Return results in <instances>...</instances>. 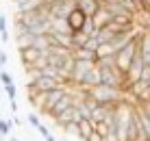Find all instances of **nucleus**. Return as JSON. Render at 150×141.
<instances>
[{
    "label": "nucleus",
    "mask_w": 150,
    "mask_h": 141,
    "mask_svg": "<svg viewBox=\"0 0 150 141\" xmlns=\"http://www.w3.org/2000/svg\"><path fill=\"white\" fill-rule=\"evenodd\" d=\"M139 80H144V82H148V85H150V67H144V70H142Z\"/></svg>",
    "instance_id": "27"
},
{
    "label": "nucleus",
    "mask_w": 150,
    "mask_h": 141,
    "mask_svg": "<svg viewBox=\"0 0 150 141\" xmlns=\"http://www.w3.org/2000/svg\"><path fill=\"white\" fill-rule=\"evenodd\" d=\"M68 93V87L65 85H61V87H57V89H52V91H46V104H44V113H48L50 109L54 106L57 102L61 100V98Z\"/></svg>",
    "instance_id": "7"
},
{
    "label": "nucleus",
    "mask_w": 150,
    "mask_h": 141,
    "mask_svg": "<svg viewBox=\"0 0 150 141\" xmlns=\"http://www.w3.org/2000/svg\"><path fill=\"white\" fill-rule=\"evenodd\" d=\"M57 87H61V82L57 80V78H52V76H44L41 74L37 80L33 82V85H28L26 89L28 91H39V93H46V91H52V89H57Z\"/></svg>",
    "instance_id": "5"
},
{
    "label": "nucleus",
    "mask_w": 150,
    "mask_h": 141,
    "mask_svg": "<svg viewBox=\"0 0 150 141\" xmlns=\"http://www.w3.org/2000/svg\"><path fill=\"white\" fill-rule=\"evenodd\" d=\"M142 2H144V9H148V11H150V0H142Z\"/></svg>",
    "instance_id": "32"
},
{
    "label": "nucleus",
    "mask_w": 150,
    "mask_h": 141,
    "mask_svg": "<svg viewBox=\"0 0 150 141\" xmlns=\"http://www.w3.org/2000/svg\"><path fill=\"white\" fill-rule=\"evenodd\" d=\"M113 35H115V33H113L109 26H105V28H98V30H96L94 39L98 41V46H100V44H109V41L113 39Z\"/></svg>",
    "instance_id": "18"
},
{
    "label": "nucleus",
    "mask_w": 150,
    "mask_h": 141,
    "mask_svg": "<svg viewBox=\"0 0 150 141\" xmlns=\"http://www.w3.org/2000/svg\"><path fill=\"white\" fill-rule=\"evenodd\" d=\"M87 20V15L79 11V9H74L70 15H68V24H70V28H72V33H76V30H81L83 28V22Z\"/></svg>",
    "instance_id": "13"
},
{
    "label": "nucleus",
    "mask_w": 150,
    "mask_h": 141,
    "mask_svg": "<svg viewBox=\"0 0 150 141\" xmlns=\"http://www.w3.org/2000/svg\"><path fill=\"white\" fill-rule=\"evenodd\" d=\"M44 139H46V141H57V139H54V137H52L50 133H48V135H44Z\"/></svg>",
    "instance_id": "31"
},
{
    "label": "nucleus",
    "mask_w": 150,
    "mask_h": 141,
    "mask_svg": "<svg viewBox=\"0 0 150 141\" xmlns=\"http://www.w3.org/2000/svg\"><path fill=\"white\" fill-rule=\"evenodd\" d=\"M98 7H100V2H98V0H76V9L83 11L87 18H91V15L98 11Z\"/></svg>",
    "instance_id": "14"
},
{
    "label": "nucleus",
    "mask_w": 150,
    "mask_h": 141,
    "mask_svg": "<svg viewBox=\"0 0 150 141\" xmlns=\"http://www.w3.org/2000/svg\"><path fill=\"white\" fill-rule=\"evenodd\" d=\"M85 48H89V50H94V52H96V48H98V41H96L94 37H89V39L85 41Z\"/></svg>",
    "instance_id": "28"
},
{
    "label": "nucleus",
    "mask_w": 150,
    "mask_h": 141,
    "mask_svg": "<svg viewBox=\"0 0 150 141\" xmlns=\"http://www.w3.org/2000/svg\"><path fill=\"white\" fill-rule=\"evenodd\" d=\"M96 26H94V22H91V18H87L85 20V22H83V28H81V33H85L87 35V37H94V35H96Z\"/></svg>",
    "instance_id": "21"
},
{
    "label": "nucleus",
    "mask_w": 150,
    "mask_h": 141,
    "mask_svg": "<svg viewBox=\"0 0 150 141\" xmlns=\"http://www.w3.org/2000/svg\"><path fill=\"white\" fill-rule=\"evenodd\" d=\"M72 56H74L76 61H94L96 63V52L85 48V46H81V48H74L72 50Z\"/></svg>",
    "instance_id": "15"
},
{
    "label": "nucleus",
    "mask_w": 150,
    "mask_h": 141,
    "mask_svg": "<svg viewBox=\"0 0 150 141\" xmlns=\"http://www.w3.org/2000/svg\"><path fill=\"white\" fill-rule=\"evenodd\" d=\"M9 141H20V139H15V137H11V139H9Z\"/></svg>",
    "instance_id": "33"
},
{
    "label": "nucleus",
    "mask_w": 150,
    "mask_h": 141,
    "mask_svg": "<svg viewBox=\"0 0 150 141\" xmlns=\"http://www.w3.org/2000/svg\"><path fill=\"white\" fill-rule=\"evenodd\" d=\"M44 54H48V52H39L37 48H26V50H20V59H22V65H24V70L26 67H33L35 65V61L39 59V56H44Z\"/></svg>",
    "instance_id": "9"
},
{
    "label": "nucleus",
    "mask_w": 150,
    "mask_h": 141,
    "mask_svg": "<svg viewBox=\"0 0 150 141\" xmlns=\"http://www.w3.org/2000/svg\"><path fill=\"white\" fill-rule=\"evenodd\" d=\"M7 65V54H4V50L0 48V67H4Z\"/></svg>",
    "instance_id": "29"
},
{
    "label": "nucleus",
    "mask_w": 150,
    "mask_h": 141,
    "mask_svg": "<svg viewBox=\"0 0 150 141\" xmlns=\"http://www.w3.org/2000/svg\"><path fill=\"white\" fill-rule=\"evenodd\" d=\"M113 54H115V50H113L111 44H100L96 48V61L102 59V56H113Z\"/></svg>",
    "instance_id": "20"
},
{
    "label": "nucleus",
    "mask_w": 150,
    "mask_h": 141,
    "mask_svg": "<svg viewBox=\"0 0 150 141\" xmlns=\"http://www.w3.org/2000/svg\"><path fill=\"white\" fill-rule=\"evenodd\" d=\"M137 54L142 56L144 65L150 67V30H144L137 39Z\"/></svg>",
    "instance_id": "6"
},
{
    "label": "nucleus",
    "mask_w": 150,
    "mask_h": 141,
    "mask_svg": "<svg viewBox=\"0 0 150 141\" xmlns=\"http://www.w3.org/2000/svg\"><path fill=\"white\" fill-rule=\"evenodd\" d=\"M4 91H7L9 100H15V96H18V91H15V85H7V87H4Z\"/></svg>",
    "instance_id": "25"
},
{
    "label": "nucleus",
    "mask_w": 150,
    "mask_h": 141,
    "mask_svg": "<svg viewBox=\"0 0 150 141\" xmlns=\"http://www.w3.org/2000/svg\"><path fill=\"white\" fill-rule=\"evenodd\" d=\"M33 41H35V35L33 33H18V35H15V46H18V50L30 48Z\"/></svg>",
    "instance_id": "17"
},
{
    "label": "nucleus",
    "mask_w": 150,
    "mask_h": 141,
    "mask_svg": "<svg viewBox=\"0 0 150 141\" xmlns=\"http://www.w3.org/2000/svg\"><path fill=\"white\" fill-rule=\"evenodd\" d=\"M111 20H113V15H111L109 11H107V9L102 7V4L98 7V11H96L94 15H91V22H94L96 28H105V26H109V24H111Z\"/></svg>",
    "instance_id": "10"
},
{
    "label": "nucleus",
    "mask_w": 150,
    "mask_h": 141,
    "mask_svg": "<svg viewBox=\"0 0 150 141\" xmlns=\"http://www.w3.org/2000/svg\"><path fill=\"white\" fill-rule=\"evenodd\" d=\"M50 37L48 35H35V41H33V48H37L39 52H48L50 50Z\"/></svg>",
    "instance_id": "19"
},
{
    "label": "nucleus",
    "mask_w": 150,
    "mask_h": 141,
    "mask_svg": "<svg viewBox=\"0 0 150 141\" xmlns=\"http://www.w3.org/2000/svg\"><path fill=\"white\" fill-rule=\"evenodd\" d=\"M28 124H33V128H39V126H41L39 117L35 115V113H28Z\"/></svg>",
    "instance_id": "26"
},
{
    "label": "nucleus",
    "mask_w": 150,
    "mask_h": 141,
    "mask_svg": "<svg viewBox=\"0 0 150 141\" xmlns=\"http://www.w3.org/2000/svg\"><path fill=\"white\" fill-rule=\"evenodd\" d=\"M89 39L85 33H81V30H76V33H72V41H74V48H81V46H85V41Z\"/></svg>",
    "instance_id": "22"
},
{
    "label": "nucleus",
    "mask_w": 150,
    "mask_h": 141,
    "mask_svg": "<svg viewBox=\"0 0 150 141\" xmlns=\"http://www.w3.org/2000/svg\"><path fill=\"white\" fill-rule=\"evenodd\" d=\"M0 85H2V87L13 85V78H11V74H9L7 70H0Z\"/></svg>",
    "instance_id": "23"
},
{
    "label": "nucleus",
    "mask_w": 150,
    "mask_h": 141,
    "mask_svg": "<svg viewBox=\"0 0 150 141\" xmlns=\"http://www.w3.org/2000/svg\"><path fill=\"white\" fill-rule=\"evenodd\" d=\"M48 37H50V44H52V46H61V48L74 50V41H72V35H68V33H57V30H50Z\"/></svg>",
    "instance_id": "8"
},
{
    "label": "nucleus",
    "mask_w": 150,
    "mask_h": 141,
    "mask_svg": "<svg viewBox=\"0 0 150 141\" xmlns=\"http://www.w3.org/2000/svg\"><path fill=\"white\" fill-rule=\"evenodd\" d=\"M94 133H96V130H94V124H91L89 119L79 122V139H81V141H89Z\"/></svg>",
    "instance_id": "16"
},
{
    "label": "nucleus",
    "mask_w": 150,
    "mask_h": 141,
    "mask_svg": "<svg viewBox=\"0 0 150 141\" xmlns=\"http://www.w3.org/2000/svg\"><path fill=\"white\" fill-rule=\"evenodd\" d=\"M11 130V122L9 119H0V137H7Z\"/></svg>",
    "instance_id": "24"
},
{
    "label": "nucleus",
    "mask_w": 150,
    "mask_h": 141,
    "mask_svg": "<svg viewBox=\"0 0 150 141\" xmlns=\"http://www.w3.org/2000/svg\"><path fill=\"white\" fill-rule=\"evenodd\" d=\"M96 85H100V70H98V67H94V70L87 72L79 87H83V89H91V87H96Z\"/></svg>",
    "instance_id": "12"
},
{
    "label": "nucleus",
    "mask_w": 150,
    "mask_h": 141,
    "mask_svg": "<svg viewBox=\"0 0 150 141\" xmlns=\"http://www.w3.org/2000/svg\"><path fill=\"white\" fill-rule=\"evenodd\" d=\"M94 67H96L94 61H76L74 59V63H72V72H70L72 82H74V85H81V80L85 78V74L89 70H94Z\"/></svg>",
    "instance_id": "4"
},
{
    "label": "nucleus",
    "mask_w": 150,
    "mask_h": 141,
    "mask_svg": "<svg viewBox=\"0 0 150 141\" xmlns=\"http://www.w3.org/2000/svg\"><path fill=\"white\" fill-rule=\"evenodd\" d=\"M100 70V85L107 87H115V89H122L126 87V78L117 67H98Z\"/></svg>",
    "instance_id": "2"
},
{
    "label": "nucleus",
    "mask_w": 150,
    "mask_h": 141,
    "mask_svg": "<svg viewBox=\"0 0 150 141\" xmlns=\"http://www.w3.org/2000/svg\"><path fill=\"white\" fill-rule=\"evenodd\" d=\"M2 30H7V18L0 15V33H2Z\"/></svg>",
    "instance_id": "30"
},
{
    "label": "nucleus",
    "mask_w": 150,
    "mask_h": 141,
    "mask_svg": "<svg viewBox=\"0 0 150 141\" xmlns=\"http://www.w3.org/2000/svg\"><path fill=\"white\" fill-rule=\"evenodd\" d=\"M135 111L139 117V126H142V141H150V115L142 106H135Z\"/></svg>",
    "instance_id": "11"
},
{
    "label": "nucleus",
    "mask_w": 150,
    "mask_h": 141,
    "mask_svg": "<svg viewBox=\"0 0 150 141\" xmlns=\"http://www.w3.org/2000/svg\"><path fill=\"white\" fill-rule=\"evenodd\" d=\"M87 96L91 100H96L98 104H117L124 98V91L115 89V87H107V85H96L91 89H87Z\"/></svg>",
    "instance_id": "1"
},
{
    "label": "nucleus",
    "mask_w": 150,
    "mask_h": 141,
    "mask_svg": "<svg viewBox=\"0 0 150 141\" xmlns=\"http://www.w3.org/2000/svg\"><path fill=\"white\" fill-rule=\"evenodd\" d=\"M137 39H139V37H137ZM137 39L131 41L128 46H124L122 50L115 52V67L122 72V74H126L128 65L133 63V59H135V54H137Z\"/></svg>",
    "instance_id": "3"
}]
</instances>
